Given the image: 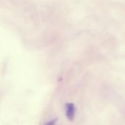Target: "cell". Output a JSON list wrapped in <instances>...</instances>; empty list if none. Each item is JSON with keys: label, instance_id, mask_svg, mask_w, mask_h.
I'll return each instance as SVG.
<instances>
[{"label": "cell", "instance_id": "cell-1", "mask_svg": "<svg viewBox=\"0 0 125 125\" xmlns=\"http://www.w3.org/2000/svg\"><path fill=\"white\" fill-rule=\"evenodd\" d=\"M75 106L72 103H67L66 105V115L69 120H73L75 117Z\"/></svg>", "mask_w": 125, "mask_h": 125}]
</instances>
